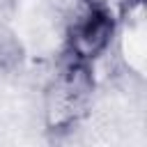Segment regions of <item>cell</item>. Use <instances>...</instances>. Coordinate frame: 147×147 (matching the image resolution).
<instances>
[{"label": "cell", "instance_id": "cell-1", "mask_svg": "<svg viewBox=\"0 0 147 147\" xmlns=\"http://www.w3.org/2000/svg\"><path fill=\"white\" fill-rule=\"evenodd\" d=\"M94 92L92 64L64 53L44 96L46 124L51 131H67L87 113Z\"/></svg>", "mask_w": 147, "mask_h": 147}, {"label": "cell", "instance_id": "cell-2", "mask_svg": "<svg viewBox=\"0 0 147 147\" xmlns=\"http://www.w3.org/2000/svg\"><path fill=\"white\" fill-rule=\"evenodd\" d=\"M115 30L117 18L103 0H76L74 11L67 18L64 53L92 64L110 48Z\"/></svg>", "mask_w": 147, "mask_h": 147}, {"label": "cell", "instance_id": "cell-3", "mask_svg": "<svg viewBox=\"0 0 147 147\" xmlns=\"http://www.w3.org/2000/svg\"><path fill=\"white\" fill-rule=\"evenodd\" d=\"M21 62V44L11 32L0 28V74L14 69Z\"/></svg>", "mask_w": 147, "mask_h": 147}]
</instances>
